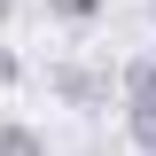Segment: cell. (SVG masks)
Segmentation results:
<instances>
[{
    "label": "cell",
    "instance_id": "8992f818",
    "mask_svg": "<svg viewBox=\"0 0 156 156\" xmlns=\"http://www.w3.org/2000/svg\"><path fill=\"white\" fill-rule=\"evenodd\" d=\"M0 86H23V55L16 47H0Z\"/></svg>",
    "mask_w": 156,
    "mask_h": 156
},
{
    "label": "cell",
    "instance_id": "ba28073f",
    "mask_svg": "<svg viewBox=\"0 0 156 156\" xmlns=\"http://www.w3.org/2000/svg\"><path fill=\"white\" fill-rule=\"evenodd\" d=\"M148 23H156V0H148Z\"/></svg>",
    "mask_w": 156,
    "mask_h": 156
},
{
    "label": "cell",
    "instance_id": "5b68a950",
    "mask_svg": "<svg viewBox=\"0 0 156 156\" xmlns=\"http://www.w3.org/2000/svg\"><path fill=\"white\" fill-rule=\"evenodd\" d=\"M0 156H47V140H39L31 125H16V117H8V125H0Z\"/></svg>",
    "mask_w": 156,
    "mask_h": 156
},
{
    "label": "cell",
    "instance_id": "277c9868",
    "mask_svg": "<svg viewBox=\"0 0 156 156\" xmlns=\"http://www.w3.org/2000/svg\"><path fill=\"white\" fill-rule=\"evenodd\" d=\"M101 8H109V0H47V16H55V23H70V31H86Z\"/></svg>",
    "mask_w": 156,
    "mask_h": 156
},
{
    "label": "cell",
    "instance_id": "7a4b0ae2",
    "mask_svg": "<svg viewBox=\"0 0 156 156\" xmlns=\"http://www.w3.org/2000/svg\"><path fill=\"white\" fill-rule=\"evenodd\" d=\"M117 94H125V101H156V47L133 55L125 70H117Z\"/></svg>",
    "mask_w": 156,
    "mask_h": 156
},
{
    "label": "cell",
    "instance_id": "3957f363",
    "mask_svg": "<svg viewBox=\"0 0 156 156\" xmlns=\"http://www.w3.org/2000/svg\"><path fill=\"white\" fill-rule=\"evenodd\" d=\"M125 133L140 156H156V101H125Z\"/></svg>",
    "mask_w": 156,
    "mask_h": 156
},
{
    "label": "cell",
    "instance_id": "6da1fadb",
    "mask_svg": "<svg viewBox=\"0 0 156 156\" xmlns=\"http://www.w3.org/2000/svg\"><path fill=\"white\" fill-rule=\"evenodd\" d=\"M47 86H55L70 109H109V70H86V62H55V70H47Z\"/></svg>",
    "mask_w": 156,
    "mask_h": 156
},
{
    "label": "cell",
    "instance_id": "52a82bcc",
    "mask_svg": "<svg viewBox=\"0 0 156 156\" xmlns=\"http://www.w3.org/2000/svg\"><path fill=\"white\" fill-rule=\"evenodd\" d=\"M8 16H16V0H0V23H8Z\"/></svg>",
    "mask_w": 156,
    "mask_h": 156
}]
</instances>
